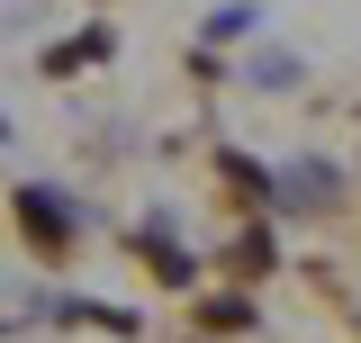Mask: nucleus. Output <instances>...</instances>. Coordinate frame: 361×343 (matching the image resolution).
<instances>
[{
	"label": "nucleus",
	"instance_id": "nucleus-1",
	"mask_svg": "<svg viewBox=\"0 0 361 343\" xmlns=\"http://www.w3.org/2000/svg\"><path fill=\"white\" fill-rule=\"evenodd\" d=\"M18 217H27V235H37L45 253H63L73 226H63V199H54V190H18Z\"/></svg>",
	"mask_w": 361,
	"mask_h": 343
},
{
	"label": "nucleus",
	"instance_id": "nucleus-2",
	"mask_svg": "<svg viewBox=\"0 0 361 343\" xmlns=\"http://www.w3.org/2000/svg\"><path fill=\"white\" fill-rule=\"evenodd\" d=\"M99 54H109V28H90V37L54 45V54H45V73H82V64H99Z\"/></svg>",
	"mask_w": 361,
	"mask_h": 343
},
{
	"label": "nucleus",
	"instance_id": "nucleus-3",
	"mask_svg": "<svg viewBox=\"0 0 361 343\" xmlns=\"http://www.w3.org/2000/svg\"><path fill=\"white\" fill-rule=\"evenodd\" d=\"M316 199H334V172H289V208H316Z\"/></svg>",
	"mask_w": 361,
	"mask_h": 343
}]
</instances>
